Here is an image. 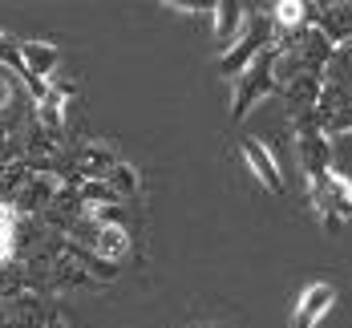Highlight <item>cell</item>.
<instances>
[{
    "label": "cell",
    "mask_w": 352,
    "mask_h": 328,
    "mask_svg": "<svg viewBox=\"0 0 352 328\" xmlns=\"http://www.w3.org/2000/svg\"><path fill=\"white\" fill-rule=\"evenodd\" d=\"M263 49H272V4H259V8H247V29L243 36L227 49V53H219L214 57V73L219 77H239V73L263 53Z\"/></svg>",
    "instance_id": "1"
},
{
    "label": "cell",
    "mask_w": 352,
    "mask_h": 328,
    "mask_svg": "<svg viewBox=\"0 0 352 328\" xmlns=\"http://www.w3.org/2000/svg\"><path fill=\"white\" fill-rule=\"evenodd\" d=\"M308 203H312L316 219L324 223V231L336 235L352 219V179L340 175V171H328V175L312 179L308 182Z\"/></svg>",
    "instance_id": "2"
},
{
    "label": "cell",
    "mask_w": 352,
    "mask_h": 328,
    "mask_svg": "<svg viewBox=\"0 0 352 328\" xmlns=\"http://www.w3.org/2000/svg\"><path fill=\"white\" fill-rule=\"evenodd\" d=\"M272 61H276V49H263L251 65H247L239 77H235V94H231V122H243L251 109L259 106L263 98H276V73H272Z\"/></svg>",
    "instance_id": "3"
},
{
    "label": "cell",
    "mask_w": 352,
    "mask_h": 328,
    "mask_svg": "<svg viewBox=\"0 0 352 328\" xmlns=\"http://www.w3.org/2000/svg\"><path fill=\"white\" fill-rule=\"evenodd\" d=\"M296 126V158H300V171H304V182L320 179L332 171V142L324 138L316 118H300L292 122Z\"/></svg>",
    "instance_id": "4"
},
{
    "label": "cell",
    "mask_w": 352,
    "mask_h": 328,
    "mask_svg": "<svg viewBox=\"0 0 352 328\" xmlns=\"http://www.w3.org/2000/svg\"><path fill=\"white\" fill-rule=\"evenodd\" d=\"M118 162H122L118 150L109 142H102V138H85V142L69 154V171L77 175V182H102Z\"/></svg>",
    "instance_id": "5"
},
{
    "label": "cell",
    "mask_w": 352,
    "mask_h": 328,
    "mask_svg": "<svg viewBox=\"0 0 352 328\" xmlns=\"http://www.w3.org/2000/svg\"><path fill=\"white\" fill-rule=\"evenodd\" d=\"M61 190H65L61 175H53V171H33L29 179L21 182V190H16L12 207H16L21 215H36V211H49V207H53V199H57Z\"/></svg>",
    "instance_id": "6"
},
{
    "label": "cell",
    "mask_w": 352,
    "mask_h": 328,
    "mask_svg": "<svg viewBox=\"0 0 352 328\" xmlns=\"http://www.w3.org/2000/svg\"><path fill=\"white\" fill-rule=\"evenodd\" d=\"M239 158H243V166L255 175V179L263 182L272 195H283L287 190V182H283V175H280V162H276V154L267 150V146L259 142V138H239Z\"/></svg>",
    "instance_id": "7"
},
{
    "label": "cell",
    "mask_w": 352,
    "mask_h": 328,
    "mask_svg": "<svg viewBox=\"0 0 352 328\" xmlns=\"http://www.w3.org/2000/svg\"><path fill=\"white\" fill-rule=\"evenodd\" d=\"M320 94H324V77H320V73H296V77L280 89V98H283V106H287V113H292V122L316 118Z\"/></svg>",
    "instance_id": "8"
},
{
    "label": "cell",
    "mask_w": 352,
    "mask_h": 328,
    "mask_svg": "<svg viewBox=\"0 0 352 328\" xmlns=\"http://www.w3.org/2000/svg\"><path fill=\"white\" fill-rule=\"evenodd\" d=\"M332 304H336V288H332L328 280L308 284V288L300 292L296 308H292V328H316L320 320L332 312Z\"/></svg>",
    "instance_id": "9"
},
{
    "label": "cell",
    "mask_w": 352,
    "mask_h": 328,
    "mask_svg": "<svg viewBox=\"0 0 352 328\" xmlns=\"http://www.w3.org/2000/svg\"><path fill=\"white\" fill-rule=\"evenodd\" d=\"M211 29H214V49L227 53L247 29V4H235V0H219L211 8Z\"/></svg>",
    "instance_id": "10"
},
{
    "label": "cell",
    "mask_w": 352,
    "mask_h": 328,
    "mask_svg": "<svg viewBox=\"0 0 352 328\" xmlns=\"http://www.w3.org/2000/svg\"><path fill=\"white\" fill-rule=\"evenodd\" d=\"M312 25L332 45H349L352 41V4H312Z\"/></svg>",
    "instance_id": "11"
},
{
    "label": "cell",
    "mask_w": 352,
    "mask_h": 328,
    "mask_svg": "<svg viewBox=\"0 0 352 328\" xmlns=\"http://www.w3.org/2000/svg\"><path fill=\"white\" fill-rule=\"evenodd\" d=\"M16 231H21V211L12 207V199L0 195V267L16 263Z\"/></svg>",
    "instance_id": "12"
},
{
    "label": "cell",
    "mask_w": 352,
    "mask_h": 328,
    "mask_svg": "<svg viewBox=\"0 0 352 328\" xmlns=\"http://www.w3.org/2000/svg\"><path fill=\"white\" fill-rule=\"evenodd\" d=\"M102 182L113 190V199H118V203H134V199H138V190H142V175H138V166H130V162H118Z\"/></svg>",
    "instance_id": "13"
},
{
    "label": "cell",
    "mask_w": 352,
    "mask_h": 328,
    "mask_svg": "<svg viewBox=\"0 0 352 328\" xmlns=\"http://www.w3.org/2000/svg\"><path fill=\"white\" fill-rule=\"evenodd\" d=\"M324 85H336V89H352V41L349 45H336L328 65H324Z\"/></svg>",
    "instance_id": "14"
},
{
    "label": "cell",
    "mask_w": 352,
    "mask_h": 328,
    "mask_svg": "<svg viewBox=\"0 0 352 328\" xmlns=\"http://www.w3.org/2000/svg\"><path fill=\"white\" fill-rule=\"evenodd\" d=\"M320 130H324V138H328V142H332V138H344V134H352V98L336 109V113H332Z\"/></svg>",
    "instance_id": "15"
},
{
    "label": "cell",
    "mask_w": 352,
    "mask_h": 328,
    "mask_svg": "<svg viewBox=\"0 0 352 328\" xmlns=\"http://www.w3.org/2000/svg\"><path fill=\"white\" fill-rule=\"evenodd\" d=\"M8 166H12V162H8V154L0 150V182H4V171H8Z\"/></svg>",
    "instance_id": "16"
},
{
    "label": "cell",
    "mask_w": 352,
    "mask_h": 328,
    "mask_svg": "<svg viewBox=\"0 0 352 328\" xmlns=\"http://www.w3.org/2000/svg\"><path fill=\"white\" fill-rule=\"evenodd\" d=\"M45 328H69V325H65V320H61V316L53 312V320H49V325H45Z\"/></svg>",
    "instance_id": "17"
},
{
    "label": "cell",
    "mask_w": 352,
    "mask_h": 328,
    "mask_svg": "<svg viewBox=\"0 0 352 328\" xmlns=\"http://www.w3.org/2000/svg\"><path fill=\"white\" fill-rule=\"evenodd\" d=\"M190 328H223V325H211V320H207V325H190Z\"/></svg>",
    "instance_id": "18"
}]
</instances>
